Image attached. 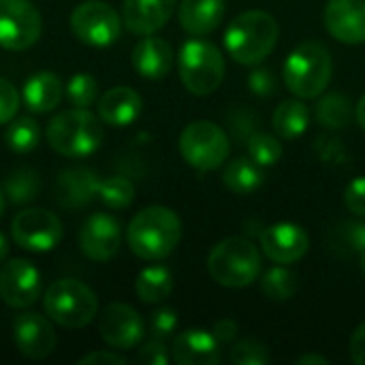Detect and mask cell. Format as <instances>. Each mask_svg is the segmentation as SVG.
Instances as JSON below:
<instances>
[{"instance_id": "6da1fadb", "label": "cell", "mask_w": 365, "mask_h": 365, "mask_svg": "<svg viewBox=\"0 0 365 365\" xmlns=\"http://www.w3.org/2000/svg\"><path fill=\"white\" fill-rule=\"evenodd\" d=\"M126 240L139 259L160 261L178 248L182 240V220L169 207H145L128 222Z\"/></svg>"}, {"instance_id": "7a4b0ae2", "label": "cell", "mask_w": 365, "mask_h": 365, "mask_svg": "<svg viewBox=\"0 0 365 365\" xmlns=\"http://www.w3.org/2000/svg\"><path fill=\"white\" fill-rule=\"evenodd\" d=\"M280 28L267 11H246L231 19L225 30V47L229 56L244 66L261 64L276 47Z\"/></svg>"}, {"instance_id": "3957f363", "label": "cell", "mask_w": 365, "mask_h": 365, "mask_svg": "<svg viewBox=\"0 0 365 365\" xmlns=\"http://www.w3.org/2000/svg\"><path fill=\"white\" fill-rule=\"evenodd\" d=\"M334 64L325 45L317 41H306L297 45L282 66V79L289 92L297 98L321 96L331 81Z\"/></svg>"}, {"instance_id": "277c9868", "label": "cell", "mask_w": 365, "mask_h": 365, "mask_svg": "<svg viewBox=\"0 0 365 365\" xmlns=\"http://www.w3.org/2000/svg\"><path fill=\"white\" fill-rule=\"evenodd\" d=\"M263 269L261 250L244 237H229L216 244L207 257L212 280L227 289H244L259 280Z\"/></svg>"}, {"instance_id": "5b68a950", "label": "cell", "mask_w": 365, "mask_h": 365, "mask_svg": "<svg viewBox=\"0 0 365 365\" xmlns=\"http://www.w3.org/2000/svg\"><path fill=\"white\" fill-rule=\"evenodd\" d=\"M49 145L66 158H83L94 154L103 143L101 120L88 109H71L51 118L47 126Z\"/></svg>"}, {"instance_id": "8992f818", "label": "cell", "mask_w": 365, "mask_h": 365, "mask_svg": "<svg viewBox=\"0 0 365 365\" xmlns=\"http://www.w3.org/2000/svg\"><path fill=\"white\" fill-rule=\"evenodd\" d=\"M43 308L53 323L66 329H79L90 325L98 314V299L88 284L73 278H62L47 289Z\"/></svg>"}, {"instance_id": "52a82bcc", "label": "cell", "mask_w": 365, "mask_h": 365, "mask_svg": "<svg viewBox=\"0 0 365 365\" xmlns=\"http://www.w3.org/2000/svg\"><path fill=\"white\" fill-rule=\"evenodd\" d=\"M180 79L195 96H207L225 79V58L220 49L203 38H190L182 45L178 58Z\"/></svg>"}, {"instance_id": "ba28073f", "label": "cell", "mask_w": 365, "mask_h": 365, "mask_svg": "<svg viewBox=\"0 0 365 365\" xmlns=\"http://www.w3.org/2000/svg\"><path fill=\"white\" fill-rule=\"evenodd\" d=\"M231 145L227 133L207 120L190 122L180 135V154L182 158L199 169V171H214L225 165L229 158Z\"/></svg>"}, {"instance_id": "9c48e42d", "label": "cell", "mask_w": 365, "mask_h": 365, "mask_svg": "<svg viewBox=\"0 0 365 365\" xmlns=\"http://www.w3.org/2000/svg\"><path fill=\"white\" fill-rule=\"evenodd\" d=\"M122 17L118 11L101 0H86L71 13L73 34L90 47H109L122 32Z\"/></svg>"}, {"instance_id": "30bf717a", "label": "cell", "mask_w": 365, "mask_h": 365, "mask_svg": "<svg viewBox=\"0 0 365 365\" xmlns=\"http://www.w3.org/2000/svg\"><path fill=\"white\" fill-rule=\"evenodd\" d=\"M43 32V17L30 0H0V47L24 51Z\"/></svg>"}, {"instance_id": "8fae6325", "label": "cell", "mask_w": 365, "mask_h": 365, "mask_svg": "<svg viewBox=\"0 0 365 365\" xmlns=\"http://www.w3.org/2000/svg\"><path fill=\"white\" fill-rule=\"evenodd\" d=\"M11 235L15 244L30 252H49L53 250L64 235L62 222L56 214L43 207H30L19 212L13 218Z\"/></svg>"}, {"instance_id": "7c38bea8", "label": "cell", "mask_w": 365, "mask_h": 365, "mask_svg": "<svg viewBox=\"0 0 365 365\" xmlns=\"http://www.w3.org/2000/svg\"><path fill=\"white\" fill-rule=\"evenodd\" d=\"M41 295V274L26 259L0 265V297L11 308H30Z\"/></svg>"}, {"instance_id": "4fadbf2b", "label": "cell", "mask_w": 365, "mask_h": 365, "mask_svg": "<svg viewBox=\"0 0 365 365\" xmlns=\"http://www.w3.org/2000/svg\"><path fill=\"white\" fill-rule=\"evenodd\" d=\"M259 244L269 261L278 265H291L306 257L310 237L295 222H276L259 233Z\"/></svg>"}, {"instance_id": "5bb4252c", "label": "cell", "mask_w": 365, "mask_h": 365, "mask_svg": "<svg viewBox=\"0 0 365 365\" xmlns=\"http://www.w3.org/2000/svg\"><path fill=\"white\" fill-rule=\"evenodd\" d=\"M98 331H101V338L111 349H120V351L139 346L145 334L139 312L126 304H109L101 312Z\"/></svg>"}, {"instance_id": "9a60e30c", "label": "cell", "mask_w": 365, "mask_h": 365, "mask_svg": "<svg viewBox=\"0 0 365 365\" xmlns=\"http://www.w3.org/2000/svg\"><path fill=\"white\" fill-rule=\"evenodd\" d=\"M122 242L120 222L109 214H92L79 231V248L90 261H111Z\"/></svg>"}, {"instance_id": "2e32d148", "label": "cell", "mask_w": 365, "mask_h": 365, "mask_svg": "<svg viewBox=\"0 0 365 365\" xmlns=\"http://www.w3.org/2000/svg\"><path fill=\"white\" fill-rule=\"evenodd\" d=\"M13 340L17 351L28 359H45L56 349L51 323L36 312H21L13 321Z\"/></svg>"}, {"instance_id": "e0dca14e", "label": "cell", "mask_w": 365, "mask_h": 365, "mask_svg": "<svg viewBox=\"0 0 365 365\" xmlns=\"http://www.w3.org/2000/svg\"><path fill=\"white\" fill-rule=\"evenodd\" d=\"M325 28L340 43H365V0H329L325 6Z\"/></svg>"}, {"instance_id": "ac0fdd59", "label": "cell", "mask_w": 365, "mask_h": 365, "mask_svg": "<svg viewBox=\"0 0 365 365\" xmlns=\"http://www.w3.org/2000/svg\"><path fill=\"white\" fill-rule=\"evenodd\" d=\"M171 359L180 365H218L220 342L205 329H186L173 340Z\"/></svg>"}, {"instance_id": "d6986e66", "label": "cell", "mask_w": 365, "mask_h": 365, "mask_svg": "<svg viewBox=\"0 0 365 365\" xmlns=\"http://www.w3.org/2000/svg\"><path fill=\"white\" fill-rule=\"evenodd\" d=\"M175 0H124L122 21L124 26L141 36L160 30L173 15Z\"/></svg>"}, {"instance_id": "ffe728a7", "label": "cell", "mask_w": 365, "mask_h": 365, "mask_svg": "<svg viewBox=\"0 0 365 365\" xmlns=\"http://www.w3.org/2000/svg\"><path fill=\"white\" fill-rule=\"evenodd\" d=\"M141 109H143L141 96L128 86L111 88L98 101L101 120L115 128H124V126L133 124L141 115Z\"/></svg>"}, {"instance_id": "44dd1931", "label": "cell", "mask_w": 365, "mask_h": 365, "mask_svg": "<svg viewBox=\"0 0 365 365\" xmlns=\"http://www.w3.org/2000/svg\"><path fill=\"white\" fill-rule=\"evenodd\" d=\"M133 66L145 79H163L173 66V49L165 38L148 34L133 49Z\"/></svg>"}, {"instance_id": "7402d4cb", "label": "cell", "mask_w": 365, "mask_h": 365, "mask_svg": "<svg viewBox=\"0 0 365 365\" xmlns=\"http://www.w3.org/2000/svg\"><path fill=\"white\" fill-rule=\"evenodd\" d=\"M227 13L225 0H182L180 2V24L192 36H205L214 32Z\"/></svg>"}, {"instance_id": "603a6c76", "label": "cell", "mask_w": 365, "mask_h": 365, "mask_svg": "<svg viewBox=\"0 0 365 365\" xmlns=\"http://www.w3.org/2000/svg\"><path fill=\"white\" fill-rule=\"evenodd\" d=\"M98 178L90 169H66L58 175L56 195L60 205L77 210L88 205L96 199L98 192Z\"/></svg>"}, {"instance_id": "cb8c5ba5", "label": "cell", "mask_w": 365, "mask_h": 365, "mask_svg": "<svg viewBox=\"0 0 365 365\" xmlns=\"http://www.w3.org/2000/svg\"><path fill=\"white\" fill-rule=\"evenodd\" d=\"M21 94H24V103L30 111L47 113L60 105V101L64 96V86L53 73L41 71V73H34L26 81Z\"/></svg>"}, {"instance_id": "d4e9b609", "label": "cell", "mask_w": 365, "mask_h": 365, "mask_svg": "<svg viewBox=\"0 0 365 365\" xmlns=\"http://www.w3.org/2000/svg\"><path fill=\"white\" fill-rule=\"evenodd\" d=\"M265 175H263V167L259 163H255L250 156H240L235 160H231L222 173V182L229 190H233L235 195H250L255 192L261 184H263Z\"/></svg>"}, {"instance_id": "484cf974", "label": "cell", "mask_w": 365, "mask_h": 365, "mask_svg": "<svg viewBox=\"0 0 365 365\" xmlns=\"http://www.w3.org/2000/svg\"><path fill=\"white\" fill-rule=\"evenodd\" d=\"M137 297L143 304H160L165 302L173 291V278L171 272L163 265H152L139 272L135 280Z\"/></svg>"}, {"instance_id": "4316f807", "label": "cell", "mask_w": 365, "mask_h": 365, "mask_svg": "<svg viewBox=\"0 0 365 365\" xmlns=\"http://www.w3.org/2000/svg\"><path fill=\"white\" fill-rule=\"evenodd\" d=\"M272 124L282 139H297L308 130L310 109L302 101H284L274 111Z\"/></svg>"}, {"instance_id": "83f0119b", "label": "cell", "mask_w": 365, "mask_h": 365, "mask_svg": "<svg viewBox=\"0 0 365 365\" xmlns=\"http://www.w3.org/2000/svg\"><path fill=\"white\" fill-rule=\"evenodd\" d=\"M38 139H41V130H38L36 120L32 118H13L4 133V141L9 150L17 154H26L34 150L38 145Z\"/></svg>"}, {"instance_id": "f1b7e54d", "label": "cell", "mask_w": 365, "mask_h": 365, "mask_svg": "<svg viewBox=\"0 0 365 365\" xmlns=\"http://www.w3.org/2000/svg\"><path fill=\"white\" fill-rule=\"evenodd\" d=\"M96 199L103 201L109 210H124L135 199V186L130 180L122 175H111L98 182Z\"/></svg>"}, {"instance_id": "f546056e", "label": "cell", "mask_w": 365, "mask_h": 365, "mask_svg": "<svg viewBox=\"0 0 365 365\" xmlns=\"http://www.w3.org/2000/svg\"><path fill=\"white\" fill-rule=\"evenodd\" d=\"M261 291L274 302H287L297 293V276L284 265H276L263 274Z\"/></svg>"}, {"instance_id": "4dcf8cb0", "label": "cell", "mask_w": 365, "mask_h": 365, "mask_svg": "<svg viewBox=\"0 0 365 365\" xmlns=\"http://www.w3.org/2000/svg\"><path fill=\"white\" fill-rule=\"evenodd\" d=\"M317 120L325 128H342L351 122V101L338 92L327 94L317 105Z\"/></svg>"}, {"instance_id": "1f68e13d", "label": "cell", "mask_w": 365, "mask_h": 365, "mask_svg": "<svg viewBox=\"0 0 365 365\" xmlns=\"http://www.w3.org/2000/svg\"><path fill=\"white\" fill-rule=\"evenodd\" d=\"M4 195L11 203L24 205L38 195V178L30 169H17L4 180Z\"/></svg>"}, {"instance_id": "d6a6232c", "label": "cell", "mask_w": 365, "mask_h": 365, "mask_svg": "<svg viewBox=\"0 0 365 365\" xmlns=\"http://www.w3.org/2000/svg\"><path fill=\"white\" fill-rule=\"evenodd\" d=\"M331 248L342 255H364L365 222H344L331 235Z\"/></svg>"}, {"instance_id": "836d02e7", "label": "cell", "mask_w": 365, "mask_h": 365, "mask_svg": "<svg viewBox=\"0 0 365 365\" xmlns=\"http://www.w3.org/2000/svg\"><path fill=\"white\" fill-rule=\"evenodd\" d=\"M248 156L261 167H272L282 158V143L267 133H255L248 139Z\"/></svg>"}, {"instance_id": "e575fe53", "label": "cell", "mask_w": 365, "mask_h": 365, "mask_svg": "<svg viewBox=\"0 0 365 365\" xmlns=\"http://www.w3.org/2000/svg\"><path fill=\"white\" fill-rule=\"evenodd\" d=\"M98 96V83L90 73H75L66 83V98L77 109H88Z\"/></svg>"}, {"instance_id": "d590c367", "label": "cell", "mask_w": 365, "mask_h": 365, "mask_svg": "<svg viewBox=\"0 0 365 365\" xmlns=\"http://www.w3.org/2000/svg\"><path fill=\"white\" fill-rule=\"evenodd\" d=\"M231 364L235 365H265L269 364L267 349L257 340H242L229 353Z\"/></svg>"}, {"instance_id": "8d00e7d4", "label": "cell", "mask_w": 365, "mask_h": 365, "mask_svg": "<svg viewBox=\"0 0 365 365\" xmlns=\"http://www.w3.org/2000/svg\"><path fill=\"white\" fill-rule=\"evenodd\" d=\"M178 329V314L171 308H160L150 317V331L156 340H167Z\"/></svg>"}, {"instance_id": "74e56055", "label": "cell", "mask_w": 365, "mask_h": 365, "mask_svg": "<svg viewBox=\"0 0 365 365\" xmlns=\"http://www.w3.org/2000/svg\"><path fill=\"white\" fill-rule=\"evenodd\" d=\"M19 109V92L15 86L0 77V124H9Z\"/></svg>"}, {"instance_id": "f35d334b", "label": "cell", "mask_w": 365, "mask_h": 365, "mask_svg": "<svg viewBox=\"0 0 365 365\" xmlns=\"http://www.w3.org/2000/svg\"><path fill=\"white\" fill-rule=\"evenodd\" d=\"M344 203L349 212L365 218V175L355 178L344 190Z\"/></svg>"}, {"instance_id": "ab89813d", "label": "cell", "mask_w": 365, "mask_h": 365, "mask_svg": "<svg viewBox=\"0 0 365 365\" xmlns=\"http://www.w3.org/2000/svg\"><path fill=\"white\" fill-rule=\"evenodd\" d=\"M169 351L163 344V340H150L145 346L139 349L137 353V361L141 365H167L169 364Z\"/></svg>"}, {"instance_id": "60d3db41", "label": "cell", "mask_w": 365, "mask_h": 365, "mask_svg": "<svg viewBox=\"0 0 365 365\" xmlns=\"http://www.w3.org/2000/svg\"><path fill=\"white\" fill-rule=\"evenodd\" d=\"M248 83H250V88H252L255 94L267 96V94H272V90H274V75H272V71H267V68H259V71H252Z\"/></svg>"}, {"instance_id": "b9f144b4", "label": "cell", "mask_w": 365, "mask_h": 365, "mask_svg": "<svg viewBox=\"0 0 365 365\" xmlns=\"http://www.w3.org/2000/svg\"><path fill=\"white\" fill-rule=\"evenodd\" d=\"M79 365H126V357H122V355H118V353H101V351H96V353H90V355H86V357H81Z\"/></svg>"}, {"instance_id": "7bdbcfd3", "label": "cell", "mask_w": 365, "mask_h": 365, "mask_svg": "<svg viewBox=\"0 0 365 365\" xmlns=\"http://www.w3.org/2000/svg\"><path fill=\"white\" fill-rule=\"evenodd\" d=\"M351 359L357 365H365V323H361L351 336Z\"/></svg>"}, {"instance_id": "ee69618b", "label": "cell", "mask_w": 365, "mask_h": 365, "mask_svg": "<svg viewBox=\"0 0 365 365\" xmlns=\"http://www.w3.org/2000/svg\"><path fill=\"white\" fill-rule=\"evenodd\" d=\"M237 331H240V327H237V323H235L233 319H220V321L214 325V329H212L214 338H216L220 344L233 342L235 336H237Z\"/></svg>"}, {"instance_id": "f6af8a7d", "label": "cell", "mask_w": 365, "mask_h": 365, "mask_svg": "<svg viewBox=\"0 0 365 365\" xmlns=\"http://www.w3.org/2000/svg\"><path fill=\"white\" fill-rule=\"evenodd\" d=\"M297 364L299 365H310V364L327 365L329 361H327L325 357H321V355H312V353H310V355H304V357H299V359H297Z\"/></svg>"}, {"instance_id": "bcb514c9", "label": "cell", "mask_w": 365, "mask_h": 365, "mask_svg": "<svg viewBox=\"0 0 365 365\" xmlns=\"http://www.w3.org/2000/svg\"><path fill=\"white\" fill-rule=\"evenodd\" d=\"M355 118H357L359 126L365 130V94L359 98V103H357V107H355Z\"/></svg>"}, {"instance_id": "7dc6e473", "label": "cell", "mask_w": 365, "mask_h": 365, "mask_svg": "<svg viewBox=\"0 0 365 365\" xmlns=\"http://www.w3.org/2000/svg\"><path fill=\"white\" fill-rule=\"evenodd\" d=\"M6 257H9V242H6V237L0 233V265L6 261Z\"/></svg>"}, {"instance_id": "c3c4849f", "label": "cell", "mask_w": 365, "mask_h": 365, "mask_svg": "<svg viewBox=\"0 0 365 365\" xmlns=\"http://www.w3.org/2000/svg\"><path fill=\"white\" fill-rule=\"evenodd\" d=\"M2 214H4V197L0 192V218H2Z\"/></svg>"}, {"instance_id": "681fc988", "label": "cell", "mask_w": 365, "mask_h": 365, "mask_svg": "<svg viewBox=\"0 0 365 365\" xmlns=\"http://www.w3.org/2000/svg\"><path fill=\"white\" fill-rule=\"evenodd\" d=\"M361 274H364V278H365V252L361 255Z\"/></svg>"}]
</instances>
